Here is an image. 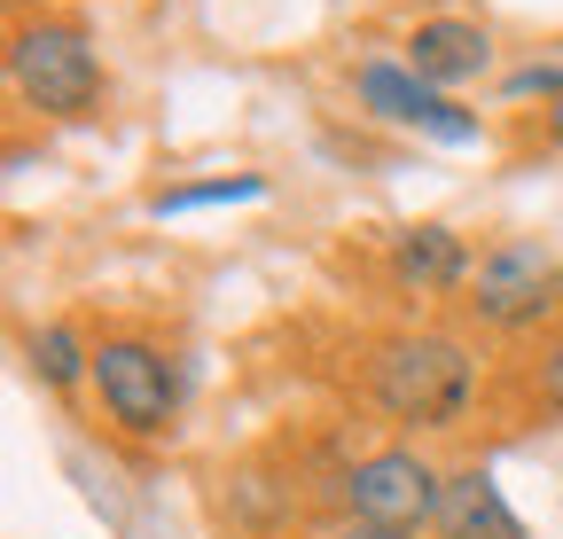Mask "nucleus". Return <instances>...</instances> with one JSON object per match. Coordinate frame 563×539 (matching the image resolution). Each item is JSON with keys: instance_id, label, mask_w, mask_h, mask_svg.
Returning a JSON list of instances; mask_svg holds the SVG:
<instances>
[{"instance_id": "obj_1", "label": "nucleus", "mask_w": 563, "mask_h": 539, "mask_svg": "<svg viewBox=\"0 0 563 539\" xmlns=\"http://www.w3.org/2000/svg\"><path fill=\"white\" fill-rule=\"evenodd\" d=\"M470 391H477V360L446 328L384 336L368 352V398L407 430H454L470 415Z\"/></svg>"}, {"instance_id": "obj_2", "label": "nucleus", "mask_w": 563, "mask_h": 539, "mask_svg": "<svg viewBox=\"0 0 563 539\" xmlns=\"http://www.w3.org/2000/svg\"><path fill=\"white\" fill-rule=\"evenodd\" d=\"M9 79L40 117H87L102 102V55H95V40L79 24L40 16V24H24L9 40Z\"/></svg>"}, {"instance_id": "obj_3", "label": "nucleus", "mask_w": 563, "mask_h": 539, "mask_svg": "<svg viewBox=\"0 0 563 539\" xmlns=\"http://www.w3.org/2000/svg\"><path fill=\"white\" fill-rule=\"evenodd\" d=\"M336 501L352 524H391V531H422L439 524V501H446V478L415 446H384V453H361L336 478Z\"/></svg>"}, {"instance_id": "obj_4", "label": "nucleus", "mask_w": 563, "mask_h": 539, "mask_svg": "<svg viewBox=\"0 0 563 539\" xmlns=\"http://www.w3.org/2000/svg\"><path fill=\"white\" fill-rule=\"evenodd\" d=\"M87 383L102 391V415L118 430H133V438H157L180 415V368L150 345V336H102Z\"/></svg>"}, {"instance_id": "obj_5", "label": "nucleus", "mask_w": 563, "mask_h": 539, "mask_svg": "<svg viewBox=\"0 0 563 539\" xmlns=\"http://www.w3.org/2000/svg\"><path fill=\"white\" fill-rule=\"evenodd\" d=\"M352 94H361L368 117L407 125V133H431V142H446V149H470L477 142V110H462L454 94H439L431 79H415L407 63H391V55L352 63Z\"/></svg>"}, {"instance_id": "obj_6", "label": "nucleus", "mask_w": 563, "mask_h": 539, "mask_svg": "<svg viewBox=\"0 0 563 539\" xmlns=\"http://www.w3.org/2000/svg\"><path fill=\"white\" fill-rule=\"evenodd\" d=\"M563 297V266L540 243H493L470 274V313L485 328H532Z\"/></svg>"}, {"instance_id": "obj_7", "label": "nucleus", "mask_w": 563, "mask_h": 539, "mask_svg": "<svg viewBox=\"0 0 563 539\" xmlns=\"http://www.w3.org/2000/svg\"><path fill=\"white\" fill-rule=\"evenodd\" d=\"M399 63L446 94V87H470V79L493 71V32L470 24V16H431V24L407 32V55H399Z\"/></svg>"}, {"instance_id": "obj_8", "label": "nucleus", "mask_w": 563, "mask_h": 539, "mask_svg": "<svg viewBox=\"0 0 563 539\" xmlns=\"http://www.w3.org/2000/svg\"><path fill=\"white\" fill-rule=\"evenodd\" d=\"M470 274H477V258H470V243L454 227L422 220V227H399L391 235V282L399 290L439 297V290H470Z\"/></svg>"}, {"instance_id": "obj_9", "label": "nucleus", "mask_w": 563, "mask_h": 539, "mask_svg": "<svg viewBox=\"0 0 563 539\" xmlns=\"http://www.w3.org/2000/svg\"><path fill=\"white\" fill-rule=\"evenodd\" d=\"M431 531H439V539H525V524H517V508L501 501V478H493V469H454Z\"/></svg>"}, {"instance_id": "obj_10", "label": "nucleus", "mask_w": 563, "mask_h": 539, "mask_svg": "<svg viewBox=\"0 0 563 539\" xmlns=\"http://www.w3.org/2000/svg\"><path fill=\"white\" fill-rule=\"evenodd\" d=\"M24 360H32V375H40L47 391H70L79 375H95V352L79 345V328H70V321L32 328V336H24Z\"/></svg>"}, {"instance_id": "obj_11", "label": "nucleus", "mask_w": 563, "mask_h": 539, "mask_svg": "<svg viewBox=\"0 0 563 539\" xmlns=\"http://www.w3.org/2000/svg\"><path fill=\"white\" fill-rule=\"evenodd\" d=\"M266 180L258 172H228V180H188V188H157L150 220H180V212H211V204H258Z\"/></svg>"}, {"instance_id": "obj_12", "label": "nucleus", "mask_w": 563, "mask_h": 539, "mask_svg": "<svg viewBox=\"0 0 563 539\" xmlns=\"http://www.w3.org/2000/svg\"><path fill=\"white\" fill-rule=\"evenodd\" d=\"M501 94H509V102H548V110H555V102H563V63H517V71L501 79Z\"/></svg>"}, {"instance_id": "obj_13", "label": "nucleus", "mask_w": 563, "mask_h": 539, "mask_svg": "<svg viewBox=\"0 0 563 539\" xmlns=\"http://www.w3.org/2000/svg\"><path fill=\"white\" fill-rule=\"evenodd\" d=\"M532 391H540V407L563 423V336H548L540 360H532Z\"/></svg>"}, {"instance_id": "obj_14", "label": "nucleus", "mask_w": 563, "mask_h": 539, "mask_svg": "<svg viewBox=\"0 0 563 539\" xmlns=\"http://www.w3.org/2000/svg\"><path fill=\"white\" fill-rule=\"evenodd\" d=\"M336 539H422V531H391V524H344Z\"/></svg>"}, {"instance_id": "obj_15", "label": "nucleus", "mask_w": 563, "mask_h": 539, "mask_svg": "<svg viewBox=\"0 0 563 539\" xmlns=\"http://www.w3.org/2000/svg\"><path fill=\"white\" fill-rule=\"evenodd\" d=\"M548 142H555V149H563V102H555V110H548Z\"/></svg>"}]
</instances>
